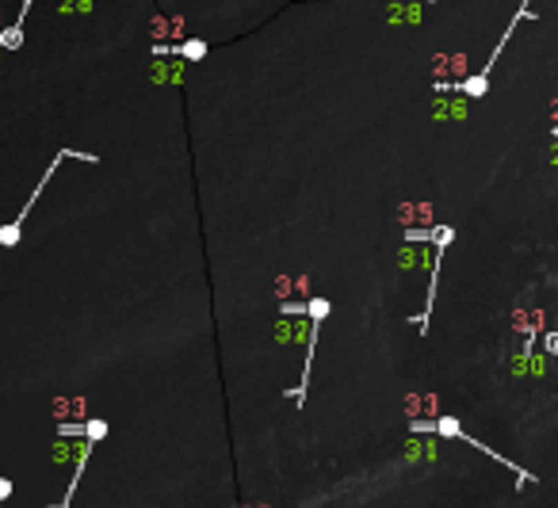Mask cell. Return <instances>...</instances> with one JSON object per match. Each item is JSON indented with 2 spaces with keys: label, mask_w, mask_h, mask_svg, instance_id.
Returning a JSON list of instances; mask_svg holds the SVG:
<instances>
[{
  "label": "cell",
  "mask_w": 558,
  "mask_h": 508,
  "mask_svg": "<svg viewBox=\"0 0 558 508\" xmlns=\"http://www.w3.org/2000/svg\"><path fill=\"white\" fill-rule=\"evenodd\" d=\"M410 432H425V436H452V440H463V443H470V447H478L482 455H490V459H497L505 470H512L517 474V485H528L532 482L535 485V474L532 470H524V467H517L512 459H505V455H497V451H490L482 440H474L470 432H463V424L455 417H436V420H410Z\"/></svg>",
  "instance_id": "6da1fadb"
},
{
  "label": "cell",
  "mask_w": 558,
  "mask_h": 508,
  "mask_svg": "<svg viewBox=\"0 0 558 508\" xmlns=\"http://www.w3.org/2000/svg\"><path fill=\"white\" fill-rule=\"evenodd\" d=\"M402 459L413 462V467H428V462L440 459V443L425 432H410V440L402 443Z\"/></svg>",
  "instance_id": "7a4b0ae2"
},
{
  "label": "cell",
  "mask_w": 558,
  "mask_h": 508,
  "mask_svg": "<svg viewBox=\"0 0 558 508\" xmlns=\"http://www.w3.org/2000/svg\"><path fill=\"white\" fill-rule=\"evenodd\" d=\"M463 115H467V104H459V99H443L436 107V119H463Z\"/></svg>",
  "instance_id": "3957f363"
},
{
  "label": "cell",
  "mask_w": 558,
  "mask_h": 508,
  "mask_svg": "<svg viewBox=\"0 0 558 508\" xmlns=\"http://www.w3.org/2000/svg\"><path fill=\"white\" fill-rule=\"evenodd\" d=\"M84 436H88L92 443H96L99 436H107V424H104V420H88V424H84Z\"/></svg>",
  "instance_id": "277c9868"
},
{
  "label": "cell",
  "mask_w": 558,
  "mask_h": 508,
  "mask_svg": "<svg viewBox=\"0 0 558 508\" xmlns=\"http://www.w3.org/2000/svg\"><path fill=\"white\" fill-rule=\"evenodd\" d=\"M543 344H547V352L555 355V363H558V333H547L543 336Z\"/></svg>",
  "instance_id": "5b68a950"
},
{
  "label": "cell",
  "mask_w": 558,
  "mask_h": 508,
  "mask_svg": "<svg viewBox=\"0 0 558 508\" xmlns=\"http://www.w3.org/2000/svg\"><path fill=\"white\" fill-rule=\"evenodd\" d=\"M550 157H555V161H558V149H555V153H550Z\"/></svg>",
  "instance_id": "8992f818"
}]
</instances>
